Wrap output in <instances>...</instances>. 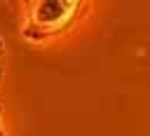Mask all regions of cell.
Wrapping results in <instances>:
<instances>
[{
    "label": "cell",
    "mask_w": 150,
    "mask_h": 136,
    "mask_svg": "<svg viewBox=\"0 0 150 136\" xmlns=\"http://www.w3.org/2000/svg\"><path fill=\"white\" fill-rule=\"evenodd\" d=\"M28 9L30 14L23 33L30 40H40L63 30L75 19V12L82 9V5L80 2H33L28 5Z\"/></svg>",
    "instance_id": "obj_1"
}]
</instances>
